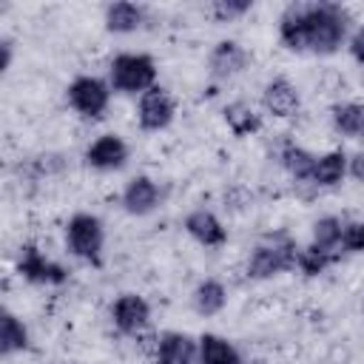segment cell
Wrapping results in <instances>:
<instances>
[{
  "instance_id": "ba28073f",
  "label": "cell",
  "mask_w": 364,
  "mask_h": 364,
  "mask_svg": "<svg viewBox=\"0 0 364 364\" xmlns=\"http://www.w3.org/2000/svg\"><path fill=\"white\" fill-rule=\"evenodd\" d=\"M108 316H111V324L117 327V333L122 336H131V338H142L145 330L151 327V304L145 296L139 293H119L111 307H108Z\"/></svg>"
},
{
  "instance_id": "7c38bea8",
  "label": "cell",
  "mask_w": 364,
  "mask_h": 364,
  "mask_svg": "<svg viewBox=\"0 0 364 364\" xmlns=\"http://www.w3.org/2000/svg\"><path fill=\"white\" fill-rule=\"evenodd\" d=\"M247 65H250V51L239 40H230V37L219 40L210 48V54H208V74L216 82H225V80L239 77Z\"/></svg>"
},
{
  "instance_id": "d4e9b609",
  "label": "cell",
  "mask_w": 364,
  "mask_h": 364,
  "mask_svg": "<svg viewBox=\"0 0 364 364\" xmlns=\"http://www.w3.org/2000/svg\"><path fill=\"white\" fill-rule=\"evenodd\" d=\"M253 11V0H213L210 3V14L219 20V23H233V20H242L245 14Z\"/></svg>"
},
{
  "instance_id": "277c9868",
  "label": "cell",
  "mask_w": 364,
  "mask_h": 364,
  "mask_svg": "<svg viewBox=\"0 0 364 364\" xmlns=\"http://www.w3.org/2000/svg\"><path fill=\"white\" fill-rule=\"evenodd\" d=\"M65 247L74 259L91 264V267H102L105 262V225L97 213L91 210H77L68 216L65 228Z\"/></svg>"
},
{
  "instance_id": "d6986e66",
  "label": "cell",
  "mask_w": 364,
  "mask_h": 364,
  "mask_svg": "<svg viewBox=\"0 0 364 364\" xmlns=\"http://www.w3.org/2000/svg\"><path fill=\"white\" fill-rule=\"evenodd\" d=\"M222 119H225L228 131H230L233 136H239V139H245V136H256V134L262 131V125H264L262 114H259L250 102H245V100H233V102H228V105L222 108Z\"/></svg>"
},
{
  "instance_id": "83f0119b",
  "label": "cell",
  "mask_w": 364,
  "mask_h": 364,
  "mask_svg": "<svg viewBox=\"0 0 364 364\" xmlns=\"http://www.w3.org/2000/svg\"><path fill=\"white\" fill-rule=\"evenodd\" d=\"M11 60H14V40L11 37H0V71L3 74L11 68Z\"/></svg>"
},
{
  "instance_id": "4fadbf2b",
  "label": "cell",
  "mask_w": 364,
  "mask_h": 364,
  "mask_svg": "<svg viewBox=\"0 0 364 364\" xmlns=\"http://www.w3.org/2000/svg\"><path fill=\"white\" fill-rule=\"evenodd\" d=\"M154 364H199V338L182 330H165L154 341Z\"/></svg>"
},
{
  "instance_id": "484cf974",
  "label": "cell",
  "mask_w": 364,
  "mask_h": 364,
  "mask_svg": "<svg viewBox=\"0 0 364 364\" xmlns=\"http://www.w3.org/2000/svg\"><path fill=\"white\" fill-rule=\"evenodd\" d=\"M341 253H364V219L344 222V230H341Z\"/></svg>"
},
{
  "instance_id": "9a60e30c",
  "label": "cell",
  "mask_w": 364,
  "mask_h": 364,
  "mask_svg": "<svg viewBox=\"0 0 364 364\" xmlns=\"http://www.w3.org/2000/svg\"><path fill=\"white\" fill-rule=\"evenodd\" d=\"M145 6L139 3H131V0H117V3H108L105 11H102V23H105V31L108 34H117V37H128V34H136L142 26H145Z\"/></svg>"
},
{
  "instance_id": "8fae6325",
  "label": "cell",
  "mask_w": 364,
  "mask_h": 364,
  "mask_svg": "<svg viewBox=\"0 0 364 364\" xmlns=\"http://www.w3.org/2000/svg\"><path fill=\"white\" fill-rule=\"evenodd\" d=\"M119 205H122V210H125L128 216L142 219V216L154 213V210L162 205V188H159V182H156L154 176L136 173V176H131V179L122 185Z\"/></svg>"
},
{
  "instance_id": "3957f363",
  "label": "cell",
  "mask_w": 364,
  "mask_h": 364,
  "mask_svg": "<svg viewBox=\"0 0 364 364\" xmlns=\"http://www.w3.org/2000/svg\"><path fill=\"white\" fill-rule=\"evenodd\" d=\"M156 77H159L156 60L145 51H119L108 63V82L114 94L142 97L156 85Z\"/></svg>"
},
{
  "instance_id": "4316f807",
  "label": "cell",
  "mask_w": 364,
  "mask_h": 364,
  "mask_svg": "<svg viewBox=\"0 0 364 364\" xmlns=\"http://www.w3.org/2000/svg\"><path fill=\"white\" fill-rule=\"evenodd\" d=\"M347 51H350V57L364 68V23L361 26H355L353 31H350V40H347Z\"/></svg>"
},
{
  "instance_id": "ac0fdd59",
  "label": "cell",
  "mask_w": 364,
  "mask_h": 364,
  "mask_svg": "<svg viewBox=\"0 0 364 364\" xmlns=\"http://www.w3.org/2000/svg\"><path fill=\"white\" fill-rule=\"evenodd\" d=\"M31 347V333L28 324L9 307H3L0 313V353L3 358H11L17 353H26Z\"/></svg>"
},
{
  "instance_id": "9c48e42d",
  "label": "cell",
  "mask_w": 364,
  "mask_h": 364,
  "mask_svg": "<svg viewBox=\"0 0 364 364\" xmlns=\"http://www.w3.org/2000/svg\"><path fill=\"white\" fill-rule=\"evenodd\" d=\"M128 156H131V148L128 142L114 134V131H105L100 136H94L88 145H85V165L100 171V173H114V171H122L128 165Z\"/></svg>"
},
{
  "instance_id": "2e32d148",
  "label": "cell",
  "mask_w": 364,
  "mask_h": 364,
  "mask_svg": "<svg viewBox=\"0 0 364 364\" xmlns=\"http://www.w3.org/2000/svg\"><path fill=\"white\" fill-rule=\"evenodd\" d=\"M191 307L202 318H213L228 307V287L216 276H205L191 290Z\"/></svg>"
},
{
  "instance_id": "5bb4252c",
  "label": "cell",
  "mask_w": 364,
  "mask_h": 364,
  "mask_svg": "<svg viewBox=\"0 0 364 364\" xmlns=\"http://www.w3.org/2000/svg\"><path fill=\"white\" fill-rule=\"evenodd\" d=\"M182 228H185V233H188L196 245H202V247H208V250H219V247H225L228 239H230L225 222H222L213 210H208V208H193V210L182 219Z\"/></svg>"
},
{
  "instance_id": "603a6c76",
  "label": "cell",
  "mask_w": 364,
  "mask_h": 364,
  "mask_svg": "<svg viewBox=\"0 0 364 364\" xmlns=\"http://www.w3.org/2000/svg\"><path fill=\"white\" fill-rule=\"evenodd\" d=\"M341 230H344V222L338 216H333V213L318 216L313 222V230H310V245L341 259Z\"/></svg>"
},
{
  "instance_id": "7402d4cb",
  "label": "cell",
  "mask_w": 364,
  "mask_h": 364,
  "mask_svg": "<svg viewBox=\"0 0 364 364\" xmlns=\"http://www.w3.org/2000/svg\"><path fill=\"white\" fill-rule=\"evenodd\" d=\"M199 364H245L239 347L219 336V333H202L199 336Z\"/></svg>"
},
{
  "instance_id": "5b68a950",
  "label": "cell",
  "mask_w": 364,
  "mask_h": 364,
  "mask_svg": "<svg viewBox=\"0 0 364 364\" xmlns=\"http://www.w3.org/2000/svg\"><path fill=\"white\" fill-rule=\"evenodd\" d=\"M111 82L97 74H77L65 88V102L82 119H102L111 105Z\"/></svg>"
},
{
  "instance_id": "52a82bcc",
  "label": "cell",
  "mask_w": 364,
  "mask_h": 364,
  "mask_svg": "<svg viewBox=\"0 0 364 364\" xmlns=\"http://www.w3.org/2000/svg\"><path fill=\"white\" fill-rule=\"evenodd\" d=\"M136 125L145 134H159L165 128H171V122L176 119V100L171 97L168 88L154 85L151 91H145L142 97H136Z\"/></svg>"
},
{
  "instance_id": "6da1fadb",
  "label": "cell",
  "mask_w": 364,
  "mask_h": 364,
  "mask_svg": "<svg viewBox=\"0 0 364 364\" xmlns=\"http://www.w3.org/2000/svg\"><path fill=\"white\" fill-rule=\"evenodd\" d=\"M279 43L290 54H313V57H333L347 46L353 31V17L341 3L327 0H307L290 3L276 23Z\"/></svg>"
},
{
  "instance_id": "cb8c5ba5",
  "label": "cell",
  "mask_w": 364,
  "mask_h": 364,
  "mask_svg": "<svg viewBox=\"0 0 364 364\" xmlns=\"http://www.w3.org/2000/svg\"><path fill=\"white\" fill-rule=\"evenodd\" d=\"M338 262V256H333V253H327V250H318L316 245H304V247H299V262H296V270L301 273V276H307V279H316V276H321L330 264H336Z\"/></svg>"
},
{
  "instance_id": "30bf717a",
  "label": "cell",
  "mask_w": 364,
  "mask_h": 364,
  "mask_svg": "<svg viewBox=\"0 0 364 364\" xmlns=\"http://www.w3.org/2000/svg\"><path fill=\"white\" fill-rule=\"evenodd\" d=\"M262 111L273 119H293L301 111V91L287 77H270L262 85Z\"/></svg>"
},
{
  "instance_id": "f1b7e54d",
  "label": "cell",
  "mask_w": 364,
  "mask_h": 364,
  "mask_svg": "<svg viewBox=\"0 0 364 364\" xmlns=\"http://www.w3.org/2000/svg\"><path fill=\"white\" fill-rule=\"evenodd\" d=\"M347 176H353L355 182H364V151L350 154V168H347Z\"/></svg>"
},
{
  "instance_id": "ffe728a7",
  "label": "cell",
  "mask_w": 364,
  "mask_h": 364,
  "mask_svg": "<svg viewBox=\"0 0 364 364\" xmlns=\"http://www.w3.org/2000/svg\"><path fill=\"white\" fill-rule=\"evenodd\" d=\"M330 125L347 139H364V105L353 100H338L330 105Z\"/></svg>"
},
{
  "instance_id": "8992f818",
  "label": "cell",
  "mask_w": 364,
  "mask_h": 364,
  "mask_svg": "<svg viewBox=\"0 0 364 364\" xmlns=\"http://www.w3.org/2000/svg\"><path fill=\"white\" fill-rule=\"evenodd\" d=\"M14 270L23 282L37 284V287H60L68 282V270L54 262L51 256H46L34 242H23L14 259Z\"/></svg>"
},
{
  "instance_id": "e0dca14e",
  "label": "cell",
  "mask_w": 364,
  "mask_h": 364,
  "mask_svg": "<svg viewBox=\"0 0 364 364\" xmlns=\"http://www.w3.org/2000/svg\"><path fill=\"white\" fill-rule=\"evenodd\" d=\"M347 168H350V156L341 148H330V151L316 156V168H313L310 185H316V188H338L347 179Z\"/></svg>"
},
{
  "instance_id": "44dd1931",
  "label": "cell",
  "mask_w": 364,
  "mask_h": 364,
  "mask_svg": "<svg viewBox=\"0 0 364 364\" xmlns=\"http://www.w3.org/2000/svg\"><path fill=\"white\" fill-rule=\"evenodd\" d=\"M316 156L313 151H307L304 145L287 139L282 148H279V165L284 168V173L293 179V182H310L313 176V168H316Z\"/></svg>"
},
{
  "instance_id": "7a4b0ae2",
  "label": "cell",
  "mask_w": 364,
  "mask_h": 364,
  "mask_svg": "<svg viewBox=\"0 0 364 364\" xmlns=\"http://www.w3.org/2000/svg\"><path fill=\"white\" fill-rule=\"evenodd\" d=\"M299 247L301 245L284 230L282 233H267L250 250V256L245 262V276L250 282H267V279L293 273L296 262H299Z\"/></svg>"
}]
</instances>
